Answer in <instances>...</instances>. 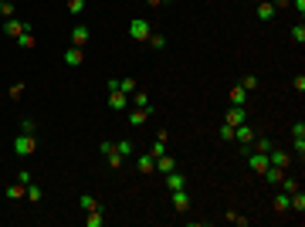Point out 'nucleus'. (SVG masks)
Instances as JSON below:
<instances>
[{"mask_svg":"<svg viewBox=\"0 0 305 227\" xmlns=\"http://www.w3.org/2000/svg\"><path fill=\"white\" fill-rule=\"evenodd\" d=\"M37 149V139H34V132H21V136L14 139V156L17 159H27Z\"/></svg>","mask_w":305,"mask_h":227,"instance_id":"f257e3e1","label":"nucleus"},{"mask_svg":"<svg viewBox=\"0 0 305 227\" xmlns=\"http://www.w3.org/2000/svg\"><path fill=\"white\" fill-rule=\"evenodd\" d=\"M149 34H153V24H149L146 17H133V21H129V37H133V41H146Z\"/></svg>","mask_w":305,"mask_h":227,"instance_id":"f03ea898","label":"nucleus"},{"mask_svg":"<svg viewBox=\"0 0 305 227\" xmlns=\"http://www.w3.org/2000/svg\"><path fill=\"white\" fill-rule=\"evenodd\" d=\"M241 153H244V159H248V166L254 173H265V166H268V153H254V149H241Z\"/></svg>","mask_w":305,"mask_h":227,"instance_id":"7ed1b4c3","label":"nucleus"},{"mask_svg":"<svg viewBox=\"0 0 305 227\" xmlns=\"http://www.w3.org/2000/svg\"><path fill=\"white\" fill-rule=\"evenodd\" d=\"M254 136H258V132H254V129H251L248 122L234 125V143H241V149H248L251 143H254Z\"/></svg>","mask_w":305,"mask_h":227,"instance_id":"20e7f679","label":"nucleus"},{"mask_svg":"<svg viewBox=\"0 0 305 227\" xmlns=\"http://www.w3.org/2000/svg\"><path fill=\"white\" fill-rule=\"evenodd\" d=\"M268 163H271V166H278V170H288V166H292V156H288L285 149H275V146H271L268 149Z\"/></svg>","mask_w":305,"mask_h":227,"instance_id":"39448f33","label":"nucleus"},{"mask_svg":"<svg viewBox=\"0 0 305 227\" xmlns=\"http://www.w3.org/2000/svg\"><path fill=\"white\" fill-rule=\"evenodd\" d=\"M99 149H102V156L109 159V166H112V170H119V166H122V163H125V159L119 156V149H115V143H102Z\"/></svg>","mask_w":305,"mask_h":227,"instance_id":"423d86ee","label":"nucleus"},{"mask_svg":"<svg viewBox=\"0 0 305 227\" xmlns=\"http://www.w3.org/2000/svg\"><path fill=\"white\" fill-rule=\"evenodd\" d=\"M24 31H31V27H27L21 17H7V21H4V34L7 37H17V34H24Z\"/></svg>","mask_w":305,"mask_h":227,"instance_id":"0eeeda50","label":"nucleus"},{"mask_svg":"<svg viewBox=\"0 0 305 227\" xmlns=\"http://www.w3.org/2000/svg\"><path fill=\"white\" fill-rule=\"evenodd\" d=\"M173 193V210H177V214H187V210H190V193L187 190H169Z\"/></svg>","mask_w":305,"mask_h":227,"instance_id":"6e6552de","label":"nucleus"},{"mask_svg":"<svg viewBox=\"0 0 305 227\" xmlns=\"http://www.w3.org/2000/svg\"><path fill=\"white\" fill-rule=\"evenodd\" d=\"M89 37H92V31L85 27V24H75V27H71V44L85 48V44H89Z\"/></svg>","mask_w":305,"mask_h":227,"instance_id":"1a4fd4ad","label":"nucleus"},{"mask_svg":"<svg viewBox=\"0 0 305 227\" xmlns=\"http://www.w3.org/2000/svg\"><path fill=\"white\" fill-rule=\"evenodd\" d=\"M81 61H85V51H81L78 44H71V48L65 51V65H68V68H78Z\"/></svg>","mask_w":305,"mask_h":227,"instance_id":"9d476101","label":"nucleus"},{"mask_svg":"<svg viewBox=\"0 0 305 227\" xmlns=\"http://www.w3.org/2000/svg\"><path fill=\"white\" fill-rule=\"evenodd\" d=\"M275 14H278V7L271 0H258V21H275Z\"/></svg>","mask_w":305,"mask_h":227,"instance_id":"9b49d317","label":"nucleus"},{"mask_svg":"<svg viewBox=\"0 0 305 227\" xmlns=\"http://www.w3.org/2000/svg\"><path fill=\"white\" fill-rule=\"evenodd\" d=\"M183 187H187V173H180V170L166 173V190H183Z\"/></svg>","mask_w":305,"mask_h":227,"instance_id":"f8f14e48","label":"nucleus"},{"mask_svg":"<svg viewBox=\"0 0 305 227\" xmlns=\"http://www.w3.org/2000/svg\"><path fill=\"white\" fill-rule=\"evenodd\" d=\"M261 176H265V180H268V187H278V183L285 180V170H278V166H265V173H261Z\"/></svg>","mask_w":305,"mask_h":227,"instance_id":"ddd939ff","label":"nucleus"},{"mask_svg":"<svg viewBox=\"0 0 305 227\" xmlns=\"http://www.w3.org/2000/svg\"><path fill=\"white\" fill-rule=\"evenodd\" d=\"M109 109H129V95L125 92H109Z\"/></svg>","mask_w":305,"mask_h":227,"instance_id":"4468645a","label":"nucleus"},{"mask_svg":"<svg viewBox=\"0 0 305 227\" xmlns=\"http://www.w3.org/2000/svg\"><path fill=\"white\" fill-rule=\"evenodd\" d=\"M224 122H227V125H241V122H248V112H244V105H234V109L227 112Z\"/></svg>","mask_w":305,"mask_h":227,"instance_id":"2eb2a0df","label":"nucleus"},{"mask_svg":"<svg viewBox=\"0 0 305 227\" xmlns=\"http://www.w3.org/2000/svg\"><path fill=\"white\" fill-rule=\"evenodd\" d=\"M177 170V159L173 156H166V153H163V156H156V173H163V176H166V173H173Z\"/></svg>","mask_w":305,"mask_h":227,"instance_id":"dca6fc26","label":"nucleus"},{"mask_svg":"<svg viewBox=\"0 0 305 227\" xmlns=\"http://www.w3.org/2000/svg\"><path fill=\"white\" fill-rule=\"evenodd\" d=\"M136 170L139 173H156V159L149 156V153H143V156L136 159Z\"/></svg>","mask_w":305,"mask_h":227,"instance_id":"f3484780","label":"nucleus"},{"mask_svg":"<svg viewBox=\"0 0 305 227\" xmlns=\"http://www.w3.org/2000/svg\"><path fill=\"white\" fill-rule=\"evenodd\" d=\"M149 112H153V109H133V112H129V125H133V129H139V125L149 119Z\"/></svg>","mask_w":305,"mask_h":227,"instance_id":"a211bd4d","label":"nucleus"},{"mask_svg":"<svg viewBox=\"0 0 305 227\" xmlns=\"http://www.w3.org/2000/svg\"><path fill=\"white\" fill-rule=\"evenodd\" d=\"M24 197H27L31 204H41V200H45V190H41V187L31 180V183H27V193H24Z\"/></svg>","mask_w":305,"mask_h":227,"instance_id":"6ab92c4d","label":"nucleus"},{"mask_svg":"<svg viewBox=\"0 0 305 227\" xmlns=\"http://www.w3.org/2000/svg\"><path fill=\"white\" fill-rule=\"evenodd\" d=\"M129 99H133V105H136V109H149V92L136 88L133 95H129Z\"/></svg>","mask_w":305,"mask_h":227,"instance_id":"aec40b11","label":"nucleus"},{"mask_svg":"<svg viewBox=\"0 0 305 227\" xmlns=\"http://www.w3.org/2000/svg\"><path fill=\"white\" fill-rule=\"evenodd\" d=\"M4 193H7V200H21L24 193H27V187H24V183L17 180V183H11V187H7V190H4Z\"/></svg>","mask_w":305,"mask_h":227,"instance_id":"412c9836","label":"nucleus"},{"mask_svg":"<svg viewBox=\"0 0 305 227\" xmlns=\"http://www.w3.org/2000/svg\"><path fill=\"white\" fill-rule=\"evenodd\" d=\"M146 44L153 48V51H163V48H166V34H159V31H153V34L146 37Z\"/></svg>","mask_w":305,"mask_h":227,"instance_id":"4be33fe9","label":"nucleus"},{"mask_svg":"<svg viewBox=\"0 0 305 227\" xmlns=\"http://www.w3.org/2000/svg\"><path fill=\"white\" fill-rule=\"evenodd\" d=\"M105 224V214L102 210H89V217H85V227H102Z\"/></svg>","mask_w":305,"mask_h":227,"instance_id":"5701e85b","label":"nucleus"},{"mask_svg":"<svg viewBox=\"0 0 305 227\" xmlns=\"http://www.w3.org/2000/svg\"><path fill=\"white\" fill-rule=\"evenodd\" d=\"M248 102V92L241 88V85H234V88H231V105H244Z\"/></svg>","mask_w":305,"mask_h":227,"instance_id":"b1692460","label":"nucleus"},{"mask_svg":"<svg viewBox=\"0 0 305 227\" xmlns=\"http://www.w3.org/2000/svg\"><path fill=\"white\" fill-rule=\"evenodd\" d=\"M14 41H17V48H27V51H31V48L37 44V41H34V34H31V31H24V34H17V37H14Z\"/></svg>","mask_w":305,"mask_h":227,"instance_id":"393cba45","label":"nucleus"},{"mask_svg":"<svg viewBox=\"0 0 305 227\" xmlns=\"http://www.w3.org/2000/svg\"><path fill=\"white\" fill-rule=\"evenodd\" d=\"M251 149H254V153H268V149H271V139H268V136H254Z\"/></svg>","mask_w":305,"mask_h":227,"instance_id":"a878e982","label":"nucleus"},{"mask_svg":"<svg viewBox=\"0 0 305 227\" xmlns=\"http://www.w3.org/2000/svg\"><path fill=\"white\" fill-rule=\"evenodd\" d=\"M275 210H278V214H285V210H288V193H285V190L275 193Z\"/></svg>","mask_w":305,"mask_h":227,"instance_id":"bb28decb","label":"nucleus"},{"mask_svg":"<svg viewBox=\"0 0 305 227\" xmlns=\"http://www.w3.org/2000/svg\"><path fill=\"white\" fill-rule=\"evenodd\" d=\"M81 210L89 214V210H99V200L92 197V193H81Z\"/></svg>","mask_w":305,"mask_h":227,"instance_id":"cd10ccee","label":"nucleus"},{"mask_svg":"<svg viewBox=\"0 0 305 227\" xmlns=\"http://www.w3.org/2000/svg\"><path fill=\"white\" fill-rule=\"evenodd\" d=\"M85 4H89V0H68V14H71V17H78V14L85 11Z\"/></svg>","mask_w":305,"mask_h":227,"instance_id":"c85d7f7f","label":"nucleus"},{"mask_svg":"<svg viewBox=\"0 0 305 227\" xmlns=\"http://www.w3.org/2000/svg\"><path fill=\"white\" fill-rule=\"evenodd\" d=\"M0 17H4V21H7V17H17V7H14L11 0H4V4H0Z\"/></svg>","mask_w":305,"mask_h":227,"instance_id":"c756f323","label":"nucleus"},{"mask_svg":"<svg viewBox=\"0 0 305 227\" xmlns=\"http://www.w3.org/2000/svg\"><path fill=\"white\" fill-rule=\"evenodd\" d=\"M217 136H221V139H224V143H234V125H221V129H217Z\"/></svg>","mask_w":305,"mask_h":227,"instance_id":"7c9ffc66","label":"nucleus"},{"mask_svg":"<svg viewBox=\"0 0 305 227\" xmlns=\"http://www.w3.org/2000/svg\"><path fill=\"white\" fill-rule=\"evenodd\" d=\"M115 149H119V156H133V143H129V139H119V143H115Z\"/></svg>","mask_w":305,"mask_h":227,"instance_id":"2f4dec72","label":"nucleus"},{"mask_svg":"<svg viewBox=\"0 0 305 227\" xmlns=\"http://www.w3.org/2000/svg\"><path fill=\"white\" fill-rule=\"evenodd\" d=\"M119 92L133 95V92H136V78H119Z\"/></svg>","mask_w":305,"mask_h":227,"instance_id":"473e14b6","label":"nucleus"},{"mask_svg":"<svg viewBox=\"0 0 305 227\" xmlns=\"http://www.w3.org/2000/svg\"><path fill=\"white\" fill-rule=\"evenodd\" d=\"M227 220H231V224H237V227H248V217H241L237 210H227Z\"/></svg>","mask_w":305,"mask_h":227,"instance_id":"72a5a7b5","label":"nucleus"},{"mask_svg":"<svg viewBox=\"0 0 305 227\" xmlns=\"http://www.w3.org/2000/svg\"><path fill=\"white\" fill-rule=\"evenodd\" d=\"M292 41H295V44H302V41H305V27H302V24H295V27H292Z\"/></svg>","mask_w":305,"mask_h":227,"instance_id":"f704fd0d","label":"nucleus"},{"mask_svg":"<svg viewBox=\"0 0 305 227\" xmlns=\"http://www.w3.org/2000/svg\"><path fill=\"white\" fill-rule=\"evenodd\" d=\"M241 88H244V92L258 88V78H254V75H244V81H241Z\"/></svg>","mask_w":305,"mask_h":227,"instance_id":"c9c22d12","label":"nucleus"},{"mask_svg":"<svg viewBox=\"0 0 305 227\" xmlns=\"http://www.w3.org/2000/svg\"><path fill=\"white\" fill-rule=\"evenodd\" d=\"M278 187H282V190H285V193H292V190H298V183H295V180H292V176H285V180H282V183H278Z\"/></svg>","mask_w":305,"mask_h":227,"instance_id":"e433bc0d","label":"nucleus"},{"mask_svg":"<svg viewBox=\"0 0 305 227\" xmlns=\"http://www.w3.org/2000/svg\"><path fill=\"white\" fill-rule=\"evenodd\" d=\"M292 146H295V153L302 156V153H305V136H292Z\"/></svg>","mask_w":305,"mask_h":227,"instance_id":"4c0bfd02","label":"nucleus"},{"mask_svg":"<svg viewBox=\"0 0 305 227\" xmlns=\"http://www.w3.org/2000/svg\"><path fill=\"white\" fill-rule=\"evenodd\" d=\"M24 95V81H14L11 85V99H21Z\"/></svg>","mask_w":305,"mask_h":227,"instance_id":"58836bf2","label":"nucleus"},{"mask_svg":"<svg viewBox=\"0 0 305 227\" xmlns=\"http://www.w3.org/2000/svg\"><path fill=\"white\" fill-rule=\"evenodd\" d=\"M34 129H37V125H34V119H24V122H21V132H34Z\"/></svg>","mask_w":305,"mask_h":227,"instance_id":"ea45409f","label":"nucleus"},{"mask_svg":"<svg viewBox=\"0 0 305 227\" xmlns=\"http://www.w3.org/2000/svg\"><path fill=\"white\" fill-rule=\"evenodd\" d=\"M149 7H166V4H173V0H146Z\"/></svg>","mask_w":305,"mask_h":227,"instance_id":"a19ab883","label":"nucleus"},{"mask_svg":"<svg viewBox=\"0 0 305 227\" xmlns=\"http://www.w3.org/2000/svg\"><path fill=\"white\" fill-rule=\"evenodd\" d=\"M288 4H292V7H295V11H298V14L305 11V0H288Z\"/></svg>","mask_w":305,"mask_h":227,"instance_id":"79ce46f5","label":"nucleus"},{"mask_svg":"<svg viewBox=\"0 0 305 227\" xmlns=\"http://www.w3.org/2000/svg\"><path fill=\"white\" fill-rule=\"evenodd\" d=\"M0 4H4V0H0Z\"/></svg>","mask_w":305,"mask_h":227,"instance_id":"37998d69","label":"nucleus"}]
</instances>
